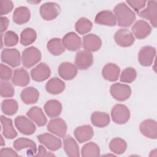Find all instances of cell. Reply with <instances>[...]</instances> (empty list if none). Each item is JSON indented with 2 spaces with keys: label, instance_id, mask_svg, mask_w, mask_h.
I'll return each mask as SVG.
<instances>
[{
  "label": "cell",
  "instance_id": "ac0fdd59",
  "mask_svg": "<svg viewBox=\"0 0 157 157\" xmlns=\"http://www.w3.org/2000/svg\"><path fill=\"white\" fill-rule=\"evenodd\" d=\"M102 41L100 37L94 34H88L83 37L82 46L86 51L96 52L100 49Z\"/></svg>",
  "mask_w": 157,
  "mask_h": 157
},
{
  "label": "cell",
  "instance_id": "484cf974",
  "mask_svg": "<svg viewBox=\"0 0 157 157\" xmlns=\"http://www.w3.org/2000/svg\"><path fill=\"white\" fill-rule=\"evenodd\" d=\"M20 98L22 101L26 104H34L39 99V93L36 88L29 86L22 90L20 94Z\"/></svg>",
  "mask_w": 157,
  "mask_h": 157
},
{
  "label": "cell",
  "instance_id": "d4e9b609",
  "mask_svg": "<svg viewBox=\"0 0 157 157\" xmlns=\"http://www.w3.org/2000/svg\"><path fill=\"white\" fill-rule=\"evenodd\" d=\"M26 115L38 126H44L47 123V118L40 107L37 106L32 107L27 112Z\"/></svg>",
  "mask_w": 157,
  "mask_h": 157
},
{
  "label": "cell",
  "instance_id": "277c9868",
  "mask_svg": "<svg viewBox=\"0 0 157 157\" xmlns=\"http://www.w3.org/2000/svg\"><path fill=\"white\" fill-rule=\"evenodd\" d=\"M110 93L115 99L118 101H124L130 97L131 89L128 85L116 83L111 85Z\"/></svg>",
  "mask_w": 157,
  "mask_h": 157
},
{
  "label": "cell",
  "instance_id": "2e32d148",
  "mask_svg": "<svg viewBox=\"0 0 157 157\" xmlns=\"http://www.w3.org/2000/svg\"><path fill=\"white\" fill-rule=\"evenodd\" d=\"M80 37L74 32H69L65 34L62 39V43L67 50L72 52L78 50L81 47Z\"/></svg>",
  "mask_w": 157,
  "mask_h": 157
},
{
  "label": "cell",
  "instance_id": "d6a6232c",
  "mask_svg": "<svg viewBox=\"0 0 157 157\" xmlns=\"http://www.w3.org/2000/svg\"><path fill=\"white\" fill-rule=\"evenodd\" d=\"M48 52L55 56L61 55L65 51V48L59 38H53L50 39L47 45Z\"/></svg>",
  "mask_w": 157,
  "mask_h": 157
},
{
  "label": "cell",
  "instance_id": "d6986e66",
  "mask_svg": "<svg viewBox=\"0 0 157 157\" xmlns=\"http://www.w3.org/2000/svg\"><path fill=\"white\" fill-rule=\"evenodd\" d=\"M140 132L145 137L156 139L157 137V124L154 120L147 119L143 121L139 126Z\"/></svg>",
  "mask_w": 157,
  "mask_h": 157
},
{
  "label": "cell",
  "instance_id": "44dd1931",
  "mask_svg": "<svg viewBox=\"0 0 157 157\" xmlns=\"http://www.w3.org/2000/svg\"><path fill=\"white\" fill-rule=\"evenodd\" d=\"M74 136L79 143L90 140L93 136V128L89 124H85L76 128L74 131Z\"/></svg>",
  "mask_w": 157,
  "mask_h": 157
},
{
  "label": "cell",
  "instance_id": "cb8c5ba5",
  "mask_svg": "<svg viewBox=\"0 0 157 157\" xmlns=\"http://www.w3.org/2000/svg\"><path fill=\"white\" fill-rule=\"evenodd\" d=\"M120 72V69L117 64L108 63L104 66L102 70V74L105 80L110 82H115L119 77Z\"/></svg>",
  "mask_w": 157,
  "mask_h": 157
},
{
  "label": "cell",
  "instance_id": "b9f144b4",
  "mask_svg": "<svg viewBox=\"0 0 157 157\" xmlns=\"http://www.w3.org/2000/svg\"><path fill=\"white\" fill-rule=\"evenodd\" d=\"M0 75H1V80H4V81L9 80L12 77V71L9 67H8L3 64H1V65H0Z\"/></svg>",
  "mask_w": 157,
  "mask_h": 157
},
{
  "label": "cell",
  "instance_id": "8992f818",
  "mask_svg": "<svg viewBox=\"0 0 157 157\" xmlns=\"http://www.w3.org/2000/svg\"><path fill=\"white\" fill-rule=\"evenodd\" d=\"M1 61L12 67H17L21 63L20 52L17 48H4L1 52Z\"/></svg>",
  "mask_w": 157,
  "mask_h": 157
},
{
  "label": "cell",
  "instance_id": "30bf717a",
  "mask_svg": "<svg viewBox=\"0 0 157 157\" xmlns=\"http://www.w3.org/2000/svg\"><path fill=\"white\" fill-rule=\"evenodd\" d=\"M115 42L119 46L123 47H128L132 45L135 39L132 33L127 29H120L114 36Z\"/></svg>",
  "mask_w": 157,
  "mask_h": 157
},
{
  "label": "cell",
  "instance_id": "6da1fadb",
  "mask_svg": "<svg viewBox=\"0 0 157 157\" xmlns=\"http://www.w3.org/2000/svg\"><path fill=\"white\" fill-rule=\"evenodd\" d=\"M116 22L118 26L127 28L130 26L136 20L134 12L126 4L125 2L118 4L113 9Z\"/></svg>",
  "mask_w": 157,
  "mask_h": 157
},
{
  "label": "cell",
  "instance_id": "603a6c76",
  "mask_svg": "<svg viewBox=\"0 0 157 157\" xmlns=\"http://www.w3.org/2000/svg\"><path fill=\"white\" fill-rule=\"evenodd\" d=\"M29 75L26 69L23 67H20L14 70L12 82L15 85L25 86L29 83Z\"/></svg>",
  "mask_w": 157,
  "mask_h": 157
},
{
  "label": "cell",
  "instance_id": "d590c367",
  "mask_svg": "<svg viewBox=\"0 0 157 157\" xmlns=\"http://www.w3.org/2000/svg\"><path fill=\"white\" fill-rule=\"evenodd\" d=\"M81 155L83 157L99 156L100 155V149L99 146L93 142H88L83 145L81 150Z\"/></svg>",
  "mask_w": 157,
  "mask_h": 157
},
{
  "label": "cell",
  "instance_id": "836d02e7",
  "mask_svg": "<svg viewBox=\"0 0 157 157\" xmlns=\"http://www.w3.org/2000/svg\"><path fill=\"white\" fill-rule=\"evenodd\" d=\"M36 32L34 29L31 28H25L20 34V44L24 46L29 45L36 40Z\"/></svg>",
  "mask_w": 157,
  "mask_h": 157
},
{
  "label": "cell",
  "instance_id": "8fae6325",
  "mask_svg": "<svg viewBox=\"0 0 157 157\" xmlns=\"http://www.w3.org/2000/svg\"><path fill=\"white\" fill-rule=\"evenodd\" d=\"M47 129L58 137H64L67 132V124L62 118H53L49 121L47 124Z\"/></svg>",
  "mask_w": 157,
  "mask_h": 157
},
{
  "label": "cell",
  "instance_id": "3957f363",
  "mask_svg": "<svg viewBox=\"0 0 157 157\" xmlns=\"http://www.w3.org/2000/svg\"><path fill=\"white\" fill-rule=\"evenodd\" d=\"M111 117L115 123L124 124L130 118V112L126 105L120 104H116L111 110Z\"/></svg>",
  "mask_w": 157,
  "mask_h": 157
},
{
  "label": "cell",
  "instance_id": "ffe728a7",
  "mask_svg": "<svg viewBox=\"0 0 157 157\" xmlns=\"http://www.w3.org/2000/svg\"><path fill=\"white\" fill-rule=\"evenodd\" d=\"M58 75L66 80L73 79L77 74V68L69 62H63L60 64L58 70Z\"/></svg>",
  "mask_w": 157,
  "mask_h": 157
},
{
  "label": "cell",
  "instance_id": "ee69618b",
  "mask_svg": "<svg viewBox=\"0 0 157 157\" xmlns=\"http://www.w3.org/2000/svg\"><path fill=\"white\" fill-rule=\"evenodd\" d=\"M147 1H126V2L136 12H139L145 6Z\"/></svg>",
  "mask_w": 157,
  "mask_h": 157
},
{
  "label": "cell",
  "instance_id": "7c38bea8",
  "mask_svg": "<svg viewBox=\"0 0 157 157\" xmlns=\"http://www.w3.org/2000/svg\"><path fill=\"white\" fill-rule=\"evenodd\" d=\"M37 139L40 143L45 145L52 151H56L61 148V140L50 133H44L37 136Z\"/></svg>",
  "mask_w": 157,
  "mask_h": 157
},
{
  "label": "cell",
  "instance_id": "52a82bcc",
  "mask_svg": "<svg viewBox=\"0 0 157 157\" xmlns=\"http://www.w3.org/2000/svg\"><path fill=\"white\" fill-rule=\"evenodd\" d=\"M145 9L138 13L139 17L148 20L154 28L157 24V2L156 1H148Z\"/></svg>",
  "mask_w": 157,
  "mask_h": 157
},
{
  "label": "cell",
  "instance_id": "ba28073f",
  "mask_svg": "<svg viewBox=\"0 0 157 157\" xmlns=\"http://www.w3.org/2000/svg\"><path fill=\"white\" fill-rule=\"evenodd\" d=\"M15 125L17 129L23 134L31 135L36 129L35 124L28 118L23 115H20L15 118Z\"/></svg>",
  "mask_w": 157,
  "mask_h": 157
},
{
  "label": "cell",
  "instance_id": "4316f807",
  "mask_svg": "<svg viewBox=\"0 0 157 157\" xmlns=\"http://www.w3.org/2000/svg\"><path fill=\"white\" fill-rule=\"evenodd\" d=\"M1 122L2 125V132L5 138L12 139L17 136V132L13 128L11 119L4 115H1Z\"/></svg>",
  "mask_w": 157,
  "mask_h": 157
},
{
  "label": "cell",
  "instance_id": "7bdbcfd3",
  "mask_svg": "<svg viewBox=\"0 0 157 157\" xmlns=\"http://www.w3.org/2000/svg\"><path fill=\"white\" fill-rule=\"evenodd\" d=\"M13 8V3L11 1H1L0 2L1 15H6L12 11Z\"/></svg>",
  "mask_w": 157,
  "mask_h": 157
},
{
  "label": "cell",
  "instance_id": "4fadbf2b",
  "mask_svg": "<svg viewBox=\"0 0 157 157\" xmlns=\"http://www.w3.org/2000/svg\"><path fill=\"white\" fill-rule=\"evenodd\" d=\"M155 55V48L151 46H145L142 47L139 52V62L140 65L143 66H150L152 64Z\"/></svg>",
  "mask_w": 157,
  "mask_h": 157
},
{
  "label": "cell",
  "instance_id": "5b68a950",
  "mask_svg": "<svg viewBox=\"0 0 157 157\" xmlns=\"http://www.w3.org/2000/svg\"><path fill=\"white\" fill-rule=\"evenodd\" d=\"M60 7L58 4L48 2L41 5L39 12L44 20L50 21L56 18L60 13Z\"/></svg>",
  "mask_w": 157,
  "mask_h": 157
},
{
  "label": "cell",
  "instance_id": "60d3db41",
  "mask_svg": "<svg viewBox=\"0 0 157 157\" xmlns=\"http://www.w3.org/2000/svg\"><path fill=\"white\" fill-rule=\"evenodd\" d=\"M18 36L15 32L8 31L4 36V44L7 47H13L18 42Z\"/></svg>",
  "mask_w": 157,
  "mask_h": 157
},
{
  "label": "cell",
  "instance_id": "f35d334b",
  "mask_svg": "<svg viewBox=\"0 0 157 157\" xmlns=\"http://www.w3.org/2000/svg\"><path fill=\"white\" fill-rule=\"evenodd\" d=\"M137 77V72L134 68L129 67L124 69L120 75V80L123 83H130L135 80Z\"/></svg>",
  "mask_w": 157,
  "mask_h": 157
},
{
  "label": "cell",
  "instance_id": "9c48e42d",
  "mask_svg": "<svg viewBox=\"0 0 157 157\" xmlns=\"http://www.w3.org/2000/svg\"><path fill=\"white\" fill-rule=\"evenodd\" d=\"M93 63V56L92 53L86 50H80L76 54L75 64L77 68L85 70L90 67Z\"/></svg>",
  "mask_w": 157,
  "mask_h": 157
},
{
  "label": "cell",
  "instance_id": "7402d4cb",
  "mask_svg": "<svg viewBox=\"0 0 157 157\" xmlns=\"http://www.w3.org/2000/svg\"><path fill=\"white\" fill-rule=\"evenodd\" d=\"M94 21L99 25L114 26L117 22L114 14L110 10H102L96 15Z\"/></svg>",
  "mask_w": 157,
  "mask_h": 157
},
{
  "label": "cell",
  "instance_id": "f6af8a7d",
  "mask_svg": "<svg viewBox=\"0 0 157 157\" xmlns=\"http://www.w3.org/2000/svg\"><path fill=\"white\" fill-rule=\"evenodd\" d=\"M1 156H18V155L10 148H2L0 151Z\"/></svg>",
  "mask_w": 157,
  "mask_h": 157
},
{
  "label": "cell",
  "instance_id": "74e56055",
  "mask_svg": "<svg viewBox=\"0 0 157 157\" xmlns=\"http://www.w3.org/2000/svg\"><path fill=\"white\" fill-rule=\"evenodd\" d=\"M18 109V103L14 99H5L1 103V110L5 115H13L17 112Z\"/></svg>",
  "mask_w": 157,
  "mask_h": 157
},
{
  "label": "cell",
  "instance_id": "83f0119b",
  "mask_svg": "<svg viewBox=\"0 0 157 157\" xmlns=\"http://www.w3.org/2000/svg\"><path fill=\"white\" fill-rule=\"evenodd\" d=\"M44 111L50 118L58 117L62 111V105L59 101L56 99H51L46 102L44 106Z\"/></svg>",
  "mask_w": 157,
  "mask_h": 157
},
{
  "label": "cell",
  "instance_id": "bcb514c9",
  "mask_svg": "<svg viewBox=\"0 0 157 157\" xmlns=\"http://www.w3.org/2000/svg\"><path fill=\"white\" fill-rule=\"evenodd\" d=\"M36 156H54L55 155L51 152H48L46 149L42 145L39 146V150L37 154L35 155Z\"/></svg>",
  "mask_w": 157,
  "mask_h": 157
},
{
  "label": "cell",
  "instance_id": "7a4b0ae2",
  "mask_svg": "<svg viewBox=\"0 0 157 157\" xmlns=\"http://www.w3.org/2000/svg\"><path fill=\"white\" fill-rule=\"evenodd\" d=\"M41 59L40 50L33 46L25 49L21 54V61L23 66L30 68L37 64Z\"/></svg>",
  "mask_w": 157,
  "mask_h": 157
},
{
  "label": "cell",
  "instance_id": "7dc6e473",
  "mask_svg": "<svg viewBox=\"0 0 157 157\" xmlns=\"http://www.w3.org/2000/svg\"><path fill=\"white\" fill-rule=\"evenodd\" d=\"M0 19H1V33H3L7 30L9 26V19L6 17H1Z\"/></svg>",
  "mask_w": 157,
  "mask_h": 157
},
{
  "label": "cell",
  "instance_id": "c3c4849f",
  "mask_svg": "<svg viewBox=\"0 0 157 157\" xmlns=\"http://www.w3.org/2000/svg\"><path fill=\"white\" fill-rule=\"evenodd\" d=\"M1 146H3L5 145V142H4V140H3V137L2 136V135L1 136Z\"/></svg>",
  "mask_w": 157,
  "mask_h": 157
},
{
  "label": "cell",
  "instance_id": "4dcf8cb0",
  "mask_svg": "<svg viewBox=\"0 0 157 157\" xmlns=\"http://www.w3.org/2000/svg\"><path fill=\"white\" fill-rule=\"evenodd\" d=\"M65 89V83L63 80L57 78H50L45 85L46 91L52 94H58L62 93Z\"/></svg>",
  "mask_w": 157,
  "mask_h": 157
},
{
  "label": "cell",
  "instance_id": "f546056e",
  "mask_svg": "<svg viewBox=\"0 0 157 157\" xmlns=\"http://www.w3.org/2000/svg\"><path fill=\"white\" fill-rule=\"evenodd\" d=\"M31 17L29 9L25 6L16 8L13 13V21L18 25H22L28 22Z\"/></svg>",
  "mask_w": 157,
  "mask_h": 157
},
{
  "label": "cell",
  "instance_id": "9a60e30c",
  "mask_svg": "<svg viewBox=\"0 0 157 157\" xmlns=\"http://www.w3.org/2000/svg\"><path fill=\"white\" fill-rule=\"evenodd\" d=\"M132 31L137 39H144L151 33V27L146 21L139 20L132 26Z\"/></svg>",
  "mask_w": 157,
  "mask_h": 157
},
{
  "label": "cell",
  "instance_id": "ab89813d",
  "mask_svg": "<svg viewBox=\"0 0 157 157\" xmlns=\"http://www.w3.org/2000/svg\"><path fill=\"white\" fill-rule=\"evenodd\" d=\"M14 88L13 85L7 82L1 81L0 94L3 98H12L14 95Z\"/></svg>",
  "mask_w": 157,
  "mask_h": 157
},
{
  "label": "cell",
  "instance_id": "5bb4252c",
  "mask_svg": "<svg viewBox=\"0 0 157 157\" xmlns=\"http://www.w3.org/2000/svg\"><path fill=\"white\" fill-rule=\"evenodd\" d=\"M30 74L33 80L43 82L50 76L51 71L46 63H40L31 69Z\"/></svg>",
  "mask_w": 157,
  "mask_h": 157
},
{
  "label": "cell",
  "instance_id": "1f68e13d",
  "mask_svg": "<svg viewBox=\"0 0 157 157\" xmlns=\"http://www.w3.org/2000/svg\"><path fill=\"white\" fill-rule=\"evenodd\" d=\"M92 124L98 128H104L107 126L110 123V117L105 112L95 111L91 116Z\"/></svg>",
  "mask_w": 157,
  "mask_h": 157
},
{
  "label": "cell",
  "instance_id": "e575fe53",
  "mask_svg": "<svg viewBox=\"0 0 157 157\" xmlns=\"http://www.w3.org/2000/svg\"><path fill=\"white\" fill-rule=\"evenodd\" d=\"M109 148L113 153L120 155L126 151L127 148V144L124 140L119 137H116L112 139L110 142Z\"/></svg>",
  "mask_w": 157,
  "mask_h": 157
},
{
  "label": "cell",
  "instance_id": "8d00e7d4",
  "mask_svg": "<svg viewBox=\"0 0 157 157\" xmlns=\"http://www.w3.org/2000/svg\"><path fill=\"white\" fill-rule=\"evenodd\" d=\"M93 27V24L91 21L85 17L80 18L75 25L76 31L80 34H85L89 33Z\"/></svg>",
  "mask_w": 157,
  "mask_h": 157
},
{
  "label": "cell",
  "instance_id": "f1b7e54d",
  "mask_svg": "<svg viewBox=\"0 0 157 157\" xmlns=\"http://www.w3.org/2000/svg\"><path fill=\"white\" fill-rule=\"evenodd\" d=\"M63 146L67 156L71 157H78L80 156L78 146L76 141L71 136H67L64 138Z\"/></svg>",
  "mask_w": 157,
  "mask_h": 157
},
{
  "label": "cell",
  "instance_id": "e0dca14e",
  "mask_svg": "<svg viewBox=\"0 0 157 157\" xmlns=\"http://www.w3.org/2000/svg\"><path fill=\"white\" fill-rule=\"evenodd\" d=\"M13 147L17 151H21L23 149H27L28 155L33 156L37 153L36 145L34 141L27 138H18L13 142Z\"/></svg>",
  "mask_w": 157,
  "mask_h": 157
}]
</instances>
